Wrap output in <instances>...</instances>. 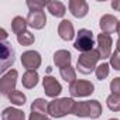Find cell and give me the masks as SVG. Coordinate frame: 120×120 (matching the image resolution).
<instances>
[{
	"mask_svg": "<svg viewBox=\"0 0 120 120\" xmlns=\"http://www.w3.org/2000/svg\"><path fill=\"white\" fill-rule=\"evenodd\" d=\"M72 114L78 117H89L98 119L102 114V105L98 100H85V102H75Z\"/></svg>",
	"mask_w": 120,
	"mask_h": 120,
	"instance_id": "6da1fadb",
	"label": "cell"
},
{
	"mask_svg": "<svg viewBox=\"0 0 120 120\" xmlns=\"http://www.w3.org/2000/svg\"><path fill=\"white\" fill-rule=\"evenodd\" d=\"M75 100L72 98H62V99H54L48 103V114L51 117H64L67 114H72Z\"/></svg>",
	"mask_w": 120,
	"mask_h": 120,
	"instance_id": "7a4b0ae2",
	"label": "cell"
},
{
	"mask_svg": "<svg viewBox=\"0 0 120 120\" xmlns=\"http://www.w3.org/2000/svg\"><path fill=\"white\" fill-rule=\"evenodd\" d=\"M100 59V55L98 52V49H92L88 52H82L78 58V71L83 75H89L93 71H96L98 68V61Z\"/></svg>",
	"mask_w": 120,
	"mask_h": 120,
	"instance_id": "3957f363",
	"label": "cell"
},
{
	"mask_svg": "<svg viewBox=\"0 0 120 120\" xmlns=\"http://www.w3.org/2000/svg\"><path fill=\"white\" fill-rule=\"evenodd\" d=\"M93 45H95L93 33L90 30H86V28L79 30V33L76 35V41L74 44L75 49H78L81 52H88V51H92L93 49Z\"/></svg>",
	"mask_w": 120,
	"mask_h": 120,
	"instance_id": "277c9868",
	"label": "cell"
},
{
	"mask_svg": "<svg viewBox=\"0 0 120 120\" xmlns=\"http://www.w3.org/2000/svg\"><path fill=\"white\" fill-rule=\"evenodd\" d=\"M95 92V86L89 81H75L69 85V93L72 98H86Z\"/></svg>",
	"mask_w": 120,
	"mask_h": 120,
	"instance_id": "5b68a950",
	"label": "cell"
},
{
	"mask_svg": "<svg viewBox=\"0 0 120 120\" xmlns=\"http://www.w3.org/2000/svg\"><path fill=\"white\" fill-rule=\"evenodd\" d=\"M17 71L16 69H10L9 72H6L2 79H0V92L4 96H9L10 93H13L16 90V83H17Z\"/></svg>",
	"mask_w": 120,
	"mask_h": 120,
	"instance_id": "8992f818",
	"label": "cell"
},
{
	"mask_svg": "<svg viewBox=\"0 0 120 120\" xmlns=\"http://www.w3.org/2000/svg\"><path fill=\"white\" fill-rule=\"evenodd\" d=\"M2 52H0V59H2V65H0V71L2 72H6L16 61V58H14V49L13 47L7 42V41H2Z\"/></svg>",
	"mask_w": 120,
	"mask_h": 120,
	"instance_id": "52a82bcc",
	"label": "cell"
},
{
	"mask_svg": "<svg viewBox=\"0 0 120 120\" xmlns=\"http://www.w3.org/2000/svg\"><path fill=\"white\" fill-rule=\"evenodd\" d=\"M21 64L27 71H37L41 65V55L37 51H26L21 55Z\"/></svg>",
	"mask_w": 120,
	"mask_h": 120,
	"instance_id": "ba28073f",
	"label": "cell"
},
{
	"mask_svg": "<svg viewBox=\"0 0 120 120\" xmlns=\"http://www.w3.org/2000/svg\"><path fill=\"white\" fill-rule=\"evenodd\" d=\"M98 52L100 55V59L109 58L112 55V37L110 34L100 33L98 35Z\"/></svg>",
	"mask_w": 120,
	"mask_h": 120,
	"instance_id": "9c48e42d",
	"label": "cell"
},
{
	"mask_svg": "<svg viewBox=\"0 0 120 120\" xmlns=\"http://www.w3.org/2000/svg\"><path fill=\"white\" fill-rule=\"evenodd\" d=\"M42 86H44V92L47 96L49 98H56L59 93L62 92V86L55 78L52 76H45L42 79Z\"/></svg>",
	"mask_w": 120,
	"mask_h": 120,
	"instance_id": "30bf717a",
	"label": "cell"
},
{
	"mask_svg": "<svg viewBox=\"0 0 120 120\" xmlns=\"http://www.w3.org/2000/svg\"><path fill=\"white\" fill-rule=\"evenodd\" d=\"M27 23L30 27L35 28V30H41L45 27L47 24V16L42 10H37V11H28L27 16Z\"/></svg>",
	"mask_w": 120,
	"mask_h": 120,
	"instance_id": "8fae6325",
	"label": "cell"
},
{
	"mask_svg": "<svg viewBox=\"0 0 120 120\" xmlns=\"http://www.w3.org/2000/svg\"><path fill=\"white\" fill-rule=\"evenodd\" d=\"M68 7H69V11L72 13V16L76 19L85 17L89 11V6L85 0H71Z\"/></svg>",
	"mask_w": 120,
	"mask_h": 120,
	"instance_id": "7c38bea8",
	"label": "cell"
},
{
	"mask_svg": "<svg viewBox=\"0 0 120 120\" xmlns=\"http://www.w3.org/2000/svg\"><path fill=\"white\" fill-rule=\"evenodd\" d=\"M117 24H119V20L112 16V14H105L102 16L100 21H99V26H100V30L106 34H112L114 31H117Z\"/></svg>",
	"mask_w": 120,
	"mask_h": 120,
	"instance_id": "4fadbf2b",
	"label": "cell"
},
{
	"mask_svg": "<svg viewBox=\"0 0 120 120\" xmlns=\"http://www.w3.org/2000/svg\"><path fill=\"white\" fill-rule=\"evenodd\" d=\"M58 34L64 41H71L75 37V30L74 26L69 20H62L58 26Z\"/></svg>",
	"mask_w": 120,
	"mask_h": 120,
	"instance_id": "5bb4252c",
	"label": "cell"
},
{
	"mask_svg": "<svg viewBox=\"0 0 120 120\" xmlns=\"http://www.w3.org/2000/svg\"><path fill=\"white\" fill-rule=\"evenodd\" d=\"M71 59H72V55L69 51L67 49H59L54 54V62L58 68H65V67H69L71 65Z\"/></svg>",
	"mask_w": 120,
	"mask_h": 120,
	"instance_id": "9a60e30c",
	"label": "cell"
},
{
	"mask_svg": "<svg viewBox=\"0 0 120 120\" xmlns=\"http://www.w3.org/2000/svg\"><path fill=\"white\" fill-rule=\"evenodd\" d=\"M2 120H26V114L16 107H7L2 113Z\"/></svg>",
	"mask_w": 120,
	"mask_h": 120,
	"instance_id": "2e32d148",
	"label": "cell"
},
{
	"mask_svg": "<svg viewBox=\"0 0 120 120\" xmlns=\"http://www.w3.org/2000/svg\"><path fill=\"white\" fill-rule=\"evenodd\" d=\"M38 79H40V78H38L37 71H26L24 75H23L21 82H23V86H24V88H27V89H33L34 86H37Z\"/></svg>",
	"mask_w": 120,
	"mask_h": 120,
	"instance_id": "e0dca14e",
	"label": "cell"
},
{
	"mask_svg": "<svg viewBox=\"0 0 120 120\" xmlns=\"http://www.w3.org/2000/svg\"><path fill=\"white\" fill-rule=\"evenodd\" d=\"M27 26H28L27 20L23 19V17H20V16L14 17L13 21H11V30H13V33L17 34V35L26 33V31H27Z\"/></svg>",
	"mask_w": 120,
	"mask_h": 120,
	"instance_id": "ac0fdd59",
	"label": "cell"
},
{
	"mask_svg": "<svg viewBox=\"0 0 120 120\" xmlns=\"http://www.w3.org/2000/svg\"><path fill=\"white\" fill-rule=\"evenodd\" d=\"M47 9L54 17H64L67 13V9L61 2H48Z\"/></svg>",
	"mask_w": 120,
	"mask_h": 120,
	"instance_id": "d6986e66",
	"label": "cell"
},
{
	"mask_svg": "<svg viewBox=\"0 0 120 120\" xmlns=\"http://www.w3.org/2000/svg\"><path fill=\"white\" fill-rule=\"evenodd\" d=\"M31 112L40 113V114H48V103L44 99H35L31 105Z\"/></svg>",
	"mask_w": 120,
	"mask_h": 120,
	"instance_id": "ffe728a7",
	"label": "cell"
},
{
	"mask_svg": "<svg viewBox=\"0 0 120 120\" xmlns=\"http://www.w3.org/2000/svg\"><path fill=\"white\" fill-rule=\"evenodd\" d=\"M59 74H61V78L64 79V81H67V82H69V83H72V82H75L76 81V72H75V69L69 65V67H65V68H62V69H59Z\"/></svg>",
	"mask_w": 120,
	"mask_h": 120,
	"instance_id": "44dd1931",
	"label": "cell"
},
{
	"mask_svg": "<svg viewBox=\"0 0 120 120\" xmlns=\"http://www.w3.org/2000/svg\"><path fill=\"white\" fill-rule=\"evenodd\" d=\"M107 107L112 110V112H120V95L119 93H112L107 100Z\"/></svg>",
	"mask_w": 120,
	"mask_h": 120,
	"instance_id": "7402d4cb",
	"label": "cell"
},
{
	"mask_svg": "<svg viewBox=\"0 0 120 120\" xmlns=\"http://www.w3.org/2000/svg\"><path fill=\"white\" fill-rule=\"evenodd\" d=\"M7 98H9V100H10L13 105H16V106H23V105L26 103V95H24L23 92H20V90H14V92L10 93Z\"/></svg>",
	"mask_w": 120,
	"mask_h": 120,
	"instance_id": "603a6c76",
	"label": "cell"
},
{
	"mask_svg": "<svg viewBox=\"0 0 120 120\" xmlns=\"http://www.w3.org/2000/svg\"><path fill=\"white\" fill-rule=\"evenodd\" d=\"M17 41H19L23 47H28V45H31V44L35 41V38H34V35H33L30 31H26V33L17 35Z\"/></svg>",
	"mask_w": 120,
	"mask_h": 120,
	"instance_id": "cb8c5ba5",
	"label": "cell"
},
{
	"mask_svg": "<svg viewBox=\"0 0 120 120\" xmlns=\"http://www.w3.org/2000/svg\"><path fill=\"white\" fill-rule=\"evenodd\" d=\"M95 74H96V78H98L99 81L106 79L107 75H109V64H100V65H98Z\"/></svg>",
	"mask_w": 120,
	"mask_h": 120,
	"instance_id": "d4e9b609",
	"label": "cell"
},
{
	"mask_svg": "<svg viewBox=\"0 0 120 120\" xmlns=\"http://www.w3.org/2000/svg\"><path fill=\"white\" fill-rule=\"evenodd\" d=\"M30 9V11H37V10H42L45 6H48V2H38V0H27L26 3Z\"/></svg>",
	"mask_w": 120,
	"mask_h": 120,
	"instance_id": "484cf974",
	"label": "cell"
},
{
	"mask_svg": "<svg viewBox=\"0 0 120 120\" xmlns=\"http://www.w3.org/2000/svg\"><path fill=\"white\" fill-rule=\"evenodd\" d=\"M110 65L113 67V69L120 71V52L117 49L110 55Z\"/></svg>",
	"mask_w": 120,
	"mask_h": 120,
	"instance_id": "4316f807",
	"label": "cell"
},
{
	"mask_svg": "<svg viewBox=\"0 0 120 120\" xmlns=\"http://www.w3.org/2000/svg\"><path fill=\"white\" fill-rule=\"evenodd\" d=\"M110 89H112V93H119L120 95V78H114L110 82Z\"/></svg>",
	"mask_w": 120,
	"mask_h": 120,
	"instance_id": "83f0119b",
	"label": "cell"
},
{
	"mask_svg": "<svg viewBox=\"0 0 120 120\" xmlns=\"http://www.w3.org/2000/svg\"><path fill=\"white\" fill-rule=\"evenodd\" d=\"M28 120H49V119H48L45 114H40V113H34V112H31Z\"/></svg>",
	"mask_w": 120,
	"mask_h": 120,
	"instance_id": "f1b7e54d",
	"label": "cell"
},
{
	"mask_svg": "<svg viewBox=\"0 0 120 120\" xmlns=\"http://www.w3.org/2000/svg\"><path fill=\"white\" fill-rule=\"evenodd\" d=\"M112 7L117 11H120V0H116V2H112Z\"/></svg>",
	"mask_w": 120,
	"mask_h": 120,
	"instance_id": "f546056e",
	"label": "cell"
},
{
	"mask_svg": "<svg viewBox=\"0 0 120 120\" xmlns=\"http://www.w3.org/2000/svg\"><path fill=\"white\" fill-rule=\"evenodd\" d=\"M0 37H2V40H3V41L6 40L7 34H6V30H4V28H2V30H0Z\"/></svg>",
	"mask_w": 120,
	"mask_h": 120,
	"instance_id": "4dcf8cb0",
	"label": "cell"
},
{
	"mask_svg": "<svg viewBox=\"0 0 120 120\" xmlns=\"http://www.w3.org/2000/svg\"><path fill=\"white\" fill-rule=\"evenodd\" d=\"M116 48H117V51L120 52V37H119V40H117V42H116Z\"/></svg>",
	"mask_w": 120,
	"mask_h": 120,
	"instance_id": "1f68e13d",
	"label": "cell"
},
{
	"mask_svg": "<svg viewBox=\"0 0 120 120\" xmlns=\"http://www.w3.org/2000/svg\"><path fill=\"white\" fill-rule=\"evenodd\" d=\"M117 34L120 35V21H119V24H117Z\"/></svg>",
	"mask_w": 120,
	"mask_h": 120,
	"instance_id": "d6a6232c",
	"label": "cell"
},
{
	"mask_svg": "<svg viewBox=\"0 0 120 120\" xmlns=\"http://www.w3.org/2000/svg\"><path fill=\"white\" fill-rule=\"evenodd\" d=\"M109 120H117V119H109Z\"/></svg>",
	"mask_w": 120,
	"mask_h": 120,
	"instance_id": "836d02e7",
	"label": "cell"
}]
</instances>
